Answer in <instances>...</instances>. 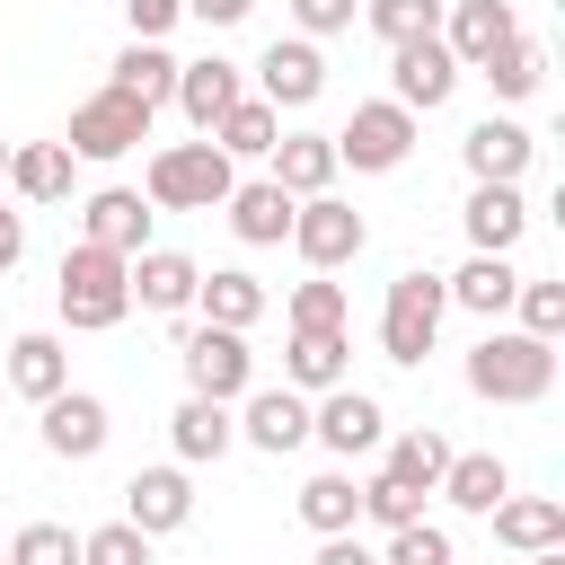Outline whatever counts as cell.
Wrapping results in <instances>:
<instances>
[{
	"label": "cell",
	"instance_id": "6da1fadb",
	"mask_svg": "<svg viewBox=\"0 0 565 565\" xmlns=\"http://www.w3.org/2000/svg\"><path fill=\"white\" fill-rule=\"evenodd\" d=\"M468 388L486 406H539L556 388V344L547 335H521V327H486L477 353H468Z\"/></svg>",
	"mask_w": 565,
	"mask_h": 565
},
{
	"label": "cell",
	"instance_id": "7a4b0ae2",
	"mask_svg": "<svg viewBox=\"0 0 565 565\" xmlns=\"http://www.w3.org/2000/svg\"><path fill=\"white\" fill-rule=\"evenodd\" d=\"M53 300H62V327H79V335H106V327H124V309H132V256H115V247H62V282H53Z\"/></svg>",
	"mask_w": 565,
	"mask_h": 565
},
{
	"label": "cell",
	"instance_id": "3957f363",
	"mask_svg": "<svg viewBox=\"0 0 565 565\" xmlns=\"http://www.w3.org/2000/svg\"><path fill=\"white\" fill-rule=\"evenodd\" d=\"M230 150L203 132V141H168V150H150V177H141V194L159 203V212H221L230 203Z\"/></svg>",
	"mask_w": 565,
	"mask_h": 565
},
{
	"label": "cell",
	"instance_id": "277c9868",
	"mask_svg": "<svg viewBox=\"0 0 565 565\" xmlns=\"http://www.w3.org/2000/svg\"><path fill=\"white\" fill-rule=\"evenodd\" d=\"M441 309H450V291H441V274H424V265H406V274L388 282V309H380V353L415 371V362L433 353V335H441Z\"/></svg>",
	"mask_w": 565,
	"mask_h": 565
},
{
	"label": "cell",
	"instance_id": "5b68a950",
	"mask_svg": "<svg viewBox=\"0 0 565 565\" xmlns=\"http://www.w3.org/2000/svg\"><path fill=\"white\" fill-rule=\"evenodd\" d=\"M141 141H150V106L124 97V88L79 97V106H71V132H62L71 159H124V150H141Z\"/></svg>",
	"mask_w": 565,
	"mask_h": 565
},
{
	"label": "cell",
	"instance_id": "8992f818",
	"mask_svg": "<svg viewBox=\"0 0 565 565\" xmlns=\"http://www.w3.org/2000/svg\"><path fill=\"white\" fill-rule=\"evenodd\" d=\"M327 141H335V168L388 177V168H406V150H415V115H406L397 97H371V106H353V124L327 132Z\"/></svg>",
	"mask_w": 565,
	"mask_h": 565
},
{
	"label": "cell",
	"instance_id": "52a82bcc",
	"mask_svg": "<svg viewBox=\"0 0 565 565\" xmlns=\"http://www.w3.org/2000/svg\"><path fill=\"white\" fill-rule=\"evenodd\" d=\"M291 247H300L309 274H335V265H353V256L371 247V230H362L353 203H335V194H300V203H291Z\"/></svg>",
	"mask_w": 565,
	"mask_h": 565
},
{
	"label": "cell",
	"instance_id": "ba28073f",
	"mask_svg": "<svg viewBox=\"0 0 565 565\" xmlns=\"http://www.w3.org/2000/svg\"><path fill=\"white\" fill-rule=\"evenodd\" d=\"M177 362H185V380H194V397H247V380H256V353H247V335L238 327H185L177 335Z\"/></svg>",
	"mask_w": 565,
	"mask_h": 565
},
{
	"label": "cell",
	"instance_id": "9c48e42d",
	"mask_svg": "<svg viewBox=\"0 0 565 565\" xmlns=\"http://www.w3.org/2000/svg\"><path fill=\"white\" fill-rule=\"evenodd\" d=\"M388 79H397V106L406 115H433V106H450L459 62H450L441 35H406V44H388Z\"/></svg>",
	"mask_w": 565,
	"mask_h": 565
},
{
	"label": "cell",
	"instance_id": "30bf717a",
	"mask_svg": "<svg viewBox=\"0 0 565 565\" xmlns=\"http://www.w3.org/2000/svg\"><path fill=\"white\" fill-rule=\"evenodd\" d=\"M380 433H388V415H380V397H362V388H318V406H309V441H327L335 459H362V450H380Z\"/></svg>",
	"mask_w": 565,
	"mask_h": 565
},
{
	"label": "cell",
	"instance_id": "8fae6325",
	"mask_svg": "<svg viewBox=\"0 0 565 565\" xmlns=\"http://www.w3.org/2000/svg\"><path fill=\"white\" fill-rule=\"evenodd\" d=\"M318 88H327V53L309 35H274L256 62V97L265 106H318Z\"/></svg>",
	"mask_w": 565,
	"mask_h": 565
},
{
	"label": "cell",
	"instance_id": "7c38bea8",
	"mask_svg": "<svg viewBox=\"0 0 565 565\" xmlns=\"http://www.w3.org/2000/svg\"><path fill=\"white\" fill-rule=\"evenodd\" d=\"M79 238H88V247H115V256H141V247H150V194L97 185V194L79 203Z\"/></svg>",
	"mask_w": 565,
	"mask_h": 565
},
{
	"label": "cell",
	"instance_id": "4fadbf2b",
	"mask_svg": "<svg viewBox=\"0 0 565 565\" xmlns=\"http://www.w3.org/2000/svg\"><path fill=\"white\" fill-rule=\"evenodd\" d=\"M124 521H132L141 539L185 530V521H194V486H185V468H132V486H124Z\"/></svg>",
	"mask_w": 565,
	"mask_h": 565
},
{
	"label": "cell",
	"instance_id": "5bb4252c",
	"mask_svg": "<svg viewBox=\"0 0 565 565\" xmlns=\"http://www.w3.org/2000/svg\"><path fill=\"white\" fill-rule=\"evenodd\" d=\"M512 35H521L512 0H450V26H441V44H450V62H459V71H486V62H494Z\"/></svg>",
	"mask_w": 565,
	"mask_h": 565
},
{
	"label": "cell",
	"instance_id": "9a60e30c",
	"mask_svg": "<svg viewBox=\"0 0 565 565\" xmlns=\"http://www.w3.org/2000/svg\"><path fill=\"white\" fill-rule=\"evenodd\" d=\"M459 159H468V177H477V185H521V168L539 159V141H530L512 115H486V124H468Z\"/></svg>",
	"mask_w": 565,
	"mask_h": 565
},
{
	"label": "cell",
	"instance_id": "2e32d148",
	"mask_svg": "<svg viewBox=\"0 0 565 565\" xmlns=\"http://www.w3.org/2000/svg\"><path fill=\"white\" fill-rule=\"evenodd\" d=\"M106 397H88V388H53L44 397V450L53 459H97L106 450Z\"/></svg>",
	"mask_w": 565,
	"mask_h": 565
},
{
	"label": "cell",
	"instance_id": "e0dca14e",
	"mask_svg": "<svg viewBox=\"0 0 565 565\" xmlns=\"http://www.w3.org/2000/svg\"><path fill=\"white\" fill-rule=\"evenodd\" d=\"M238 97H247L238 62H221V53H203V62H177V106H185V124H194V132H212V124H221Z\"/></svg>",
	"mask_w": 565,
	"mask_h": 565
},
{
	"label": "cell",
	"instance_id": "ac0fdd59",
	"mask_svg": "<svg viewBox=\"0 0 565 565\" xmlns=\"http://www.w3.org/2000/svg\"><path fill=\"white\" fill-rule=\"evenodd\" d=\"M238 433H247L256 450H274V459H282V450H300V441H309V397H300L291 380H282V388H247Z\"/></svg>",
	"mask_w": 565,
	"mask_h": 565
},
{
	"label": "cell",
	"instance_id": "d6986e66",
	"mask_svg": "<svg viewBox=\"0 0 565 565\" xmlns=\"http://www.w3.org/2000/svg\"><path fill=\"white\" fill-rule=\"evenodd\" d=\"M459 221H468V247L477 256H512L521 230H530V203H521V185H477Z\"/></svg>",
	"mask_w": 565,
	"mask_h": 565
},
{
	"label": "cell",
	"instance_id": "ffe728a7",
	"mask_svg": "<svg viewBox=\"0 0 565 565\" xmlns=\"http://www.w3.org/2000/svg\"><path fill=\"white\" fill-rule=\"evenodd\" d=\"M265 159H274V185H282L291 203H300V194H327V185H335V141H327V132H282V141H274Z\"/></svg>",
	"mask_w": 565,
	"mask_h": 565
},
{
	"label": "cell",
	"instance_id": "44dd1931",
	"mask_svg": "<svg viewBox=\"0 0 565 565\" xmlns=\"http://www.w3.org/2000/svg\"><path fill=\"white\" fill-rule=\"evenodd\" d=\"M221 212H230V230H238L247 247H282V238H291V194H282L274 177L230 185V203H221Z\"/></svg>",
	"mask_w": 565,
	"mask_h": 565
},
{
	"label": "cell",
	"instance_id": "7402d4cb",
	"mask_svg": "<svg viewBox=\"0 0 565 565\" xmlns=\"http://www.w3.org/2000/svg\"><path fill=\"white\" fill-rule=\"evenodd\" d=\"M194 274H203L194 256H177V247H141V256H132V300L159 309V318H177V309L194 300Z\"/></svg>",
	"mask_w": 565,
	"mask_h": 565
},
{
	"label": "cell",
	"instance_id": "603a6c76",
	"mask_svg": "<svg viewBox=\"0 0 565 565\" xmlns=\"http://www.w3.org/2000/svg\"><path fill=\"white\" fill-rule=\"evenodd\" d=\"M194 300H203V327H256L265 318V282L247 265H221V274H194Z\"/></svg>",
	"mask_w": 565,
	"mask_h": 565
},
{
	"label": "cell",
	"instance_id": "cb8c5ba5",
	"mask_svg": "<svg viewBox=\"0 0 565 565\" xmlns=\"http://www.w3.org/2000/svg\"><path fill=\"white\" fill-rule=\"evenodd\" d=\"M0 388H18V397H35V406H44L53 388H71V353H62V335H44V327H35V335H18V344H9Z\"/></svg>",
	"mask_w": 565,
	"mask_h": 565
},
{
	"label": "cell",
	"instance_id": "d4e9b609",
	"mask_svg": "<svg viewBox=\"0 0 565 565\" xmlns=\"http://www.w3.org/2000/svg\"><path fill=\"white\" fill-rule=\"evenodd\" d=\"M106 88H124V97H141V106L159 115V106L177 97V53L150 44V35H132V44L115 53V79H106Z\"/></svg>",
	"mask_w": 565,
	"mask_h": 565
},
{
	"label": "cell",
	"instance_id": "484cf974",
	"mask_svg": "<svg viewBox=\"0 0 565 565\" xmlns=\"http://www.w3.org/2000/svg\"><path fill=\"white\" fill-rule=\"evenodd\" d=\"M441 291H450V309L503 318V309H512V291H521V274H512V256H468L459 274H441Z\"/></svg>",
	"mask_w": 565,
	"mask_h": 565
},
{
	"label": "cell",
	"instance_id": "4316f807",
	"mask_svg": "<svg viewBox=\"0 0 565 565\" xmlns=\"http://www.w3.org/2000/svg\"><path fill=\"white\" fill-rule=\"evenodd\" d=\"M433 494H450L459 512H494V503L512 494V468H503L494 450H450V468H441Z\"/></svg>",
	"mask_w": 565,
	"mask_h": 565
},
{
	"label": "cell",
	"instance_id": "83f0119b",
	"mask_svg": "<svg viewBox=\"0 0 565 565\" xmlns=\"http://www.w3.org/2000/svg\"><path fill=\"white\" fill-rule=\"evenodd\" d=\"M494 539L521 547V556H530V547H565V503H556V494H503V503H494Z\"/></svg>",
	"mask_w": 565,
	"mask_h": 565
},
{
	"label": "cell",
	"instance_id": "f1b7e54d",
	"mask_svg": "<svg viewBox=\"0 0 565 565\" xmlns=\"http://www.w3.org/2000/svg\"><path fill=\"white\" fill-rule=\"evenodd\" d=\"M344 362H353L344 327H291V353H282L291 388H335V380H344Z\"/></svg>",
	"mask_w": 565,
	"mask_h": 565
},
{
	"label": "cell",
	"instance_id": "f546056e",
	"mask_svg": "<svg viewBox=\"0 0 565 565\" xmlns=\"http://www.w3.org/2000/svg\"><path fill=\"white\" fill-rule=\"evenodd\" d=\"M168 441H177V459H221V450L238 441V424H230L221 397H185V406L168 415Z\"/></svg>",
	"mask_w": 565,
	"mask_h": 565
},
{
	"label": "cell",
	"instance_id": "4dcf8cb0",
	"mask_svg": "<svg viewBox=\"0 0 565 565\" xmlns=\"http://www.w3.org/2000/svg\"><path fill=\"white\" fill-rule=\"evenodd\" d=\"M71 168H79V159H71L62 141H26V150H9V185H18L26 203H62V194H71Z\"/></svg>",
	"mask_w": 565,
	"mask_h": 565
},
{
	"label": "cell",
	"instance_id": "1f68e13d",
	"mask_svg": "<svg viewBox=\"0 0 565 565\" xmlns=\"http://www.w3.org/2000/svg\"><path fill=\"white\" fill-rule=\"evenodd\" d=\"M300 521H309L318 539H335V530H353V521H362V486H353L344 468H318V477L300 486Z\"/></svg>",
	"mask_w": 565,
	"mask_h": 565
},
{
	"label": "cell",
	"instance_id": "d6a6232c",
	"mask_svg": "<svg viewBox=\"0 0 565 565\" xmlns=\"http://www.w3.org/2000/svg\"><path fill=\"white\" fill-rule=\"evenodd\" d=\"M212 141H221L230 159H265V150L282 141V106H265V97H238V106L212 124Z\"/></svg>",
	"mask_w": 565,
	"mask_h": 565
},
{
	"label": "cell",
	"instance_id": "836d02e7",
	"mask_svg": "<svg viewBox=\"0 0 565 565\" xmlns=\"http://www.w3.org/2000/svg\"><path fill=\"white\" fill-rule=\"evenodd\" d=\"M441 468H450V441H441L433 424H415V433H397V450H388V477H397V486H415V494H433V486H441Z\"/></svg>",
	"mask_w": 565,
	"mask_h": 565
},
{
	"label": "cell",
	"instance_id": "e575fe53",
	"mask_svg": "<svg viewBox=\"0 0 565 565\" xmlns=\"http://www.w3.org/2000/svg\"><path fill=\"white\" fill-rule=\"evenodd\" d=\"M486 79H494V97H503V106H521V97H539V79H547V53H539L530 35H512V44L486 62Z\"/></svg>",
	"mask_w": 565,
	"mask_h": 565
},
{
	"label": "cell",
	"instance_id": "d590c367",
	"mask_svg": "<svg viewBox=\"0 0 565 565\" xmlns=\"http://www.w3.org/2000/svg\"><path fill=\"white\" fill-rule=\"evenodd\" d=\"M362 26L380 44H406V35H441V0H362Z\"/></svg>",
	"mask_w": 565,
	"mask_h": 565
},
{
	"label": "cell",
	"instance_id": "8d00e7d4",
	"mask_svg": "<svg viewBox=\"0 0 565 565\" xmlns=\"http://www.w3.org/2000/svg\"><path fill=\"white\" fill-rule=\"evenodd\" d=\"M362 521H380V530H406V521H424V494L415 486H397L388 468L362 486Z\"/></svg>",
	"mask_w": 565,
	"mask_h": 565
},
{
	"label": "cell",
	"instance_id": "74e56055",
	"mask_svg": "<svg viewBox=\"0 0 565 565\" xmlns=\"http://www.w3.org/2000/svg\"><path fill=\"white\" fill-rule=\"evenodd\" d=\"M9 565H79V539H71L62 521H26V530L9 539Z\"/></svg>",
	"mask_w": 565,
	"mask_h": 565
},
{
	"label": "cell",
	"instance_id": "f35d334b",
	"mask_svg": "<svg viewBox=\"0 0 565 565\" xmlns=\"http://www.w3.org/2000/svg\"><path fill=\"white\" fill-rule=\"evenodd\" d=\"M512 309H521V335H565V282H521L512 291Z\"/></svg>",
	"mask_w": 565,
	"mask_h": 565
},
{
	"label": "cell",
	"instance_id": "ab89813d",
	"mask_svg": "<svg viewBox=\"0 0 565 565\" xmlns=\"http://www.w3.org/2000/svg\"><path fill=\"white\" fill-rule=\"evenodd\" d=\"M380 565H459V556H450V530L406 521V530H388V556H380Z\"/></svg>",
	"mask_w": 565,
	"mask_h": 565
},
{
	"label": "cell",
	"instance_id": "60d3db41",
	"mask_svg": "<svg viewBox=\"0 0 565 565\" xmlns=\"http://www.w3.org/2000/svg\"><path fill=\"white\" fill-rule=\"evenodd\" d=\"M79 565H150V539L132 521H106V530L79 539Z\"/></svg>",
	"mask_w": 565,
	"mask_h": 565
},
{
	"label": "cell",
	"instance_id": "b9f144b4",
	"mask_svg": "<svg viewBox=\"0 0 565 565\" xmlns=\"http://www.w3.org/2000/svg\"><path fill=\"white\" fill-rule=\"evenodd\" d=\"M291 327H344V282H327V274H309L300 291H291V309H282Z\"/></svg>",
	"mask_w": 565,
	"mask_h": 565
},
{
	"label": "cell",
	"instance_id": "7bdbcfd3",
	"mask_svg": "<svg viewBox=\"0 0 565 565\" xmlns=\"http://www.w3.org/2000/svg\"><path fill=\"white\" fill-rule=\"evenodd\" d=\"M353 9H362V0H291L300 35H344V26H353Z\"/></svg>",
	"mask_w": 565,
	"mask_h": 565
},
{
	"label": "cell",
	"instance_id": "ee69618b",
	"mask_svg": "<svg viewBox=\"0 0 565 565\" xmlns=\"http://www.w3.org/2000/svg\"><path fill=\"white\" fill-rule=\"evenodd\" d=\"M124 18H132V35H150V44H159V35L185 18V0H124Z\"/></svg>",
	"mask_w": 565,
	"mask_h": 565
},
{
	"label": "cell",
	"instance_id": "f6af8a7d",
	"mask_svg": "<svg viewBox=\"0 0 565 565\" xmlns=\"http://www.w3.org/2000/svg\"><path fill=\"white\" fill-rule=\"evenodd\" d=\"M309 565H380V556H371V547H362L353 530H335V539H327V547H318Z\"/></svg>",
	"mask_w": 565,
	"mask_h": 565
},
{
	"label": "cell",
	"instance_id": "bcb514c9",
	"mask_svg": "<svg viewBox=\"0 0 565 565\" xmlns=\"http://www.w3.org/2000/svg\"><path fill=\"white\" fill-rule=\"evenodd\" d=\"M256 0H185V18H203V26H238Z\"/></svg>",
	"mask_w": 565,
	"mask_h": 565
},
{
	"label": "cell",
	"instance_id": "7dc6e473",
	"mask_svg": "<svg viewBox=\"0 0 565 565\" xmlns=\"http://www.w3.org/2000/svg\"><path fill=\"white\" fill-rule=\"evenodd\" d=\"M18 256H26V221H18V212H0V274H9Z\"/></svg>",
	"mask_w": 565,
	"mask_h": 565
},
{
	"label": "cell",
	"instance_id": "c3c4849f",
	"mask_svg": "<svg viewBox=\"0 0 565 565\" xmlns=\"http://www.w3.org/2000/svg\"><path fill=\"white\" fill-rule=\"evenodd\" d=\"M530 565H565V547H530Z\"/></svg>",
	"mask_w": 565,
	"mask_h": 565
},
{
	"label": "cell",
	"instance_id": "681fc988",
	"mask_svg": "<svg viewBox=\"0 0 565 565\" xmlns=\"http://www.w3.org/2000/svg\"><path fill=\"white\" fill-rule=\"evenodd\" d=\"M0 177H9V141H0Z\"/></svg>",
	"mask_w": 565,
	"mask_h": 565
},
{
	"label": "cell",
	"instance_id": "f907efd6",
	"mask_svg": "<svg viewBox=\"0 0 565 565\" xmlns=\"http://www.w3.org/2000/svg\"><path fill=\"white\" fill-rule=\"evenodd\" d=\"M0 565H9V556H0Z\"/></svg>",
	"mask_w": 565,
	"mask_h": 565
}]
</instances>
